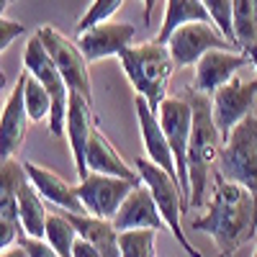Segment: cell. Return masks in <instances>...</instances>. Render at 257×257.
I'll return each mask as SVG.
<instances>
[{
	"label": "cell",
	"mask_w": 257,
	"mask_h": 257,
	"mask_svg": "<svg viewBox=\"0 0 257 257\" xmlns=\"http://www.w3.org/2000/svg\"><path fill=\"white\" fill-rule=\"evenodd\" d=\"M196 231H206L219 247V257H229L247 244L257 231V201L239 183L226 180L219 170L213 173V190L206 203V213L190 224Z\"/></svg>",
	"instance_id": "obj_1"
},
{
	"label": "cell",
	"mask_w": 257,
	"mask_h": 257,
	"mask_svg": "<svg viewBox=\"0 0 257 257\" xmlns=\"http://www.w3.org/2000/svg\"><path fill=\"white\" fill-rule=\"evenodd\" d=\"M193 108V132L188 147V170H190V208H203L208 203V185L213 183L219 152L224 147V137L213 118L211 95L198 93L196 88H185L183 93Z\"/></svg>",
	"instance_id": "obj_2"
},
{
	"label": "cell",
	"mask_w": 257,
	"mask_h": 257,
	"mask_svg": "<svg viewBox=\"0 0 257 257\" xmlns=\"http://www.w3.org/2000/svg\"><path fill=\"white\" fill-rule=\"evenodd\" d=\"M118 59L128 82L134 85L137 95L147 98L149 105L157 111L162 100L167 98V82L173 77V70L178 67L167 44L147 41L139 47H128Z\"/></svg>",
	"instance_id": "obj_3"
},
{
	"label": "cell",
	"mask_w": 257,
	"mask_h": 257,
	"mask_svg": "<svg viewBox=\"0 0 257 257\" xmlns=\"http://www.w3.org/2000/svg\"><path fill=\"white\" fill-rule=\"evenodd\" d=\"M137 170H139V178L142 183L152 190V196L157 201V208L162 213V219L167 224V229L173 231V237L178 239V244L190 254V257H201V252L190 244V239L185 237L183 231V211H185V198H183V188L178 175L167 173L160 165H155L149 157H139L137 160Z\"/></svg>",
	"instance_id": "obj_4"
},
{
	"label": "cell",
	"mask_w": 257,
	"mask_h": 257,
	"mask_svg": "<svg viewBox=\"0 0 257 257\" xmlns=\"http://www.w3.org/2000/svg\"><path fill=\"white\" fill-rule=\"evenodd\" d=\"M216 170L231 183L244 185L257 201V116L249 113L242 123L231 128L224 142Z\"/></svg>",
	"instance_id": "obj_5"
},
{
	"label": "cell",
	"mask_w": 257,
	"mask_h": 257,
	"mask_svg": "<svg viewBox=\"0 0 257 257\" xmlns=\"http://www.w3.org/2000/svg\"><path fill=\"white\" fill-rule=\"evenodd\" d=\"M24 67L44 85L52 95V116H49V132L54 137L67 134V105H70V88L64 82L59 67L54 64L52 54L41 44V39L34 34L24 49Z\"/></svg>",
	"instance_id": "obj_6"
},
{
	"label": "cell",
	"mask_w": 257,
	"mask_h": 257,
	"mask_svg": "<svg viewBox=\"0 0 257 257\" xmlns=\"http://www.w3.org/2000/svg\"><path fill=\"white\" fill-rule=\"evenodd\" d=\"M160 123L167 134V142L173 147L175 165H178V180L183 188L185 211L190 208V170H188V147H190V132H193V108L188 98H165L157 108Z\"/></svg>",
	"instance_id": "obj_7"
},
{
	"label": "cell",
	"mask_w": 257,
	"mask_h": 257,
	"mask_svg": "<svg viewBox=\"0 0 257 257\" xmlns=\"http://www.w3.org/2000/svg\"><path fill=\"white\" fill-rule=\"evenodd\" d=\"M36 36L41 39V44L47 47L52 54L54 64L59 67L64 82H67L70 93H80L82 98H88L93 103V82L88 72V59H85L82 49L77 47V41H70L64 34H59L54 26H39Z\"/></svg>",
	"instance_id": "obj_8"
},
{
	"label": "cell",
	"mask_w": 257,
	"mask_h": 257,
	"mask_svg": "<svg viewBox=\"0 0 257 257\" xmlns=\"http://www.w3.org/2000/svg\"><path fill=\"white\" fill-rule=\"evenodd\" d=\"M167 49L173 54L178 67H190V64H198L211 49H234L231 41L219 31L216 24H185L180 26L167 41ZM237 52V49H234Z\"/></svg>",
	"instance_id": "obj_9"
},
{
	"label": "cell",
	"mask_w": 257,
	"mask_h": 257,
	"mask_svg": "<svg viewBox=\"0 0 257 257\" xmlns=\"http://www.w3.org/2000/svg\"><path fill=\"white\" fill-rule=\"evenodd\" d=\"M139 183L142 180H126V178H116V175L90 173L85 180L77 183V196L88 213L100 216V219H113L121 203L128 198V193Z\"/></svg>",
	"instance_id": "obj_10"
},
{
	"label": "cell",
	"mask_w": 257,
	"mask_h": 257,
	"mask_svg": "<svg viewBox=\"0 0 257 257\" xmlns=\"http://www.w3.org/2000/svg\"><path fill=\"white\" fill-rule=\"evenodd\" d=\"M254 98H257V75L252 80H239L234 77L229 80L224 88H219L211 95L213 100V118H216V126L224 137V142L229 139L231 128L242 123L252 108H254Z\"/></svg>",
	"instance_id": "obj_11"
},
{
	"label": "cell",
	"mask_w": 257,
	"mask_h": 257,
	"mask_svg": "<svg viewBox=\"0 0 257 257\" xmlns=\"http://www.w3.org/2000/svg\"><path fill=\"white\" fill-rule=\"evenodd\" d=\"M26 178V165L16 162V157L0 162V249L16 244L24 237L18 216V188Z\"/></svg>",
	"instance_id": "obj_12"
},
{
	"label": "cell",
	"mask_w": 257,
	"mask_h": 257,
	"mask_svg": "<svg viewBox=\"0 0 257 257\" xmlns=\"http://www.w3.org/2000/svg\"><path fill=\"white\" fill-rule=\"evenodd\" d=\"M95 128H98V123H95V116H93V103L88 98H82L80 93H70L67 142H70V149H72L77 180H85L90 175V170H88V147H90V139H93Z\"/></svg>",
	"instance_id": "obj_13"
},
{
	"label": "cell",
	"mask_w": 257,
	"mask_h": 257,
	"mask_svg": "<svg viewBox=\"0 0 257 257\" xmlns=\"http://www.w3.org/2000/svg\"><path fill=\"white\" fill-rule=\"evenodd\" d=\"M134 36H137V29L132 24L105 21V24L88 29L85 34H77V47L82 49L85 59L95 62V59H105V57H121L132 47Z\"/></svg>",
	"instance_id": "obj_14"
},
{
	"label": "cell",
	"mask_w": 257,
	"mask_h": 257,
	"mask_svg": "<svg viewBox=\"0 0 257 257\" xmlns=\"http://www.w3.org/2000/svg\"><path fill=\"white\" fill-rule=\"evenodd\" d=\"M24 85H26V77H24V72H21L16 88L11 90L8 100L3 103V116H0V160L16 157L21 142H24V137L29 132L31 116L26 111Z\"/></svg>",
	"instance_id": "obj_15"
},
{
	"label": "cell",
	"mask_w": 257,
	"mask_h": 257,
	"mask_svg": "<svg viewBox=\"0 0 257 257\" xmlns=\"http://www.w3.org/2000/svg\"><path fill=\"white\" fill-rule=\"evenodd\" d=\"M249 59L244 52L234 49H211L198 64H196V90L203 95H213L229 80L237 77L239 67H247Z\"/></svg>",
	"instance_id": "obj_16"
},
{
	"label": "cell",
	"mask_w": 257,
	"mask_h": 257,
	"mask_svg": "<svg viewBox=\"0 0 257 257\" xmlns=\"http://www.w3.org/2000/svg\"><path fill=\"white\" fill-rule=\"evenodd\" d=\"M134 108H137V121H139V134H142V142H144V149H147V157L152 160L155 165H160L167 173L178 175V165H175V155H173V147L167 142V134L160 123V116L157 111L149 105L147 98L137 95L134 100Z\"/></svg>",
	"instance_id": "obj_17"
},
{
	"label": "cell",
	"mask_w": 257,
	"mask_h": 257,
	"mask_svg": "<svg viewBox=\"0 0 257 257\" xmlns=\"http://www.w3.org/2000/svg\"><path fill=\"white\" fill-rule=\"evenodd\" d=\"M111 221L118 231H132V229H157V231H162V229H167L152 190L144 183H139L132 193H128V198L121 203V208L116 211V216Z\"/></svg>",
	"instance_id": "obj_18"
},
{
	"label": "cell",
	"mask_w": 257,
	"mask_h": 257,
	"mask_svg": "<svg viewBox=\"0 0 257 257\" xmlns=\"http://www.w3.org/2000/svg\"><path fill=\"white\" fill-rule=\"evenodd\" d=\"M26 173L29 180L36 185V190L44 196L49 203H54L59 211H67V213H88L77 196V185H70L64 178H59L52 170L41 167L36 162H26Z\"/></svg>",
	"instance_id": "obj_19"
},
{
	"label": "cell",
	"mask_w": 257,
	"mask_h": 257,
	"mask_svg": "<svg viewBox=\"0 0 257 257\" xmlns=\"http://www.w3.org/2000/svg\"><path fill=\"white\" fill-rule=\"evenodd\" d=\"M88 170H90V173H100V175H116V178H126V180H142L139 173L128 170V165L118 155V149L108 142V137H105L100 128L93 132V139H90V147H88Z\"/></svg>",
	"instance_id": "obj_20"
},
{
	"label": "cell",
	"mask_w": 257,
	"mask_h": 257,
	"mask_svg": "<svg viewBox=\"0 0 257 257\" xmlns=\"http://www.w3.org/2000/svg\"><path fill=\"white\" fill-rule=\"evenodd\" d=\"M67 216L75 224L80 237L93 242L103 252V257H121V247H118V234L121 231L113 226L111 219H100V216H93V213H67Z\"/></svg>",
	"instance_id": "obj_21"
},
{
	"label": "cell",
	"mask_w": 257,
	"mask_h": 257,
	"mask_svg": "<svg viewBox=\"0 0 257 257\" xmlns=\"http://www.w3.org/2000/svg\"><path fill=\"white\" fill-rule=\"evenodd\" d=\"M18 216H21V226H24V234L44 239L47 221H49L47 198L36 190V185H34L29 178L21 183V188H18Z\"/></svg>",
	"instance_id": "obj_22"
},
{
	"label": "cell",
	"mask_w": 257,
	"mask_h": 257,
	"mask_svg": "<svg viewBox=\"0 0 257 257\" xmlns=\"http://www.w3.org/2000/svg\"><path fill=\"white\" fill-rule=\"evenodd\" d=\"M196 21L213 24L211 13L206 11V6L201 3V0H167V6H165V21H162V26H160L155 41H160V44H167L170 36H173L180 26L196 24Z\"/></svg>",
	"instance_id": "obj_23"
},
{
	"label": "cell",
	"mask_w": 257,
	"mask_h": 257,
	"mask_svg": "<svg viewBox=\"0 0 257 257\" xmlns=\"http://www.w3.org/2000/svg\"><path fill=\"white\" fill-rule=\"evenodd\" d=\"M234 44L244 52L257 39V0H234Z\"/></svg>",
	"instance_id": "obj_24"
},
{
	"label": "cell",
	"mask_w": 257,
	"mask_h": 257,
	"mask_svg": "<svg viewBox=\"0 0 257 257\" xmlns=\"http://www.w3.org/2000/svg\"><path fill=\"white\" fill-rule=\"evenodd\" d=\"M44 239H47L62 257H72V249H75V242H77V229H75V224L70 221V216H67L64 211L49 213Z\"/></svg>",
	"instance_id": "obj_25"
},
{
	"label": "cell",
	"mask_w": 257,
	"mask_h": 257,
	"mask_svg": "<svg viewBox=\"0 0 257 257\" xmlns=\"http://www.w3.org/2000/svg\"><path fill=\"white\" fill-rule=\"evenodd\" d=\"M157 229H132L118 234L121 257H157Z\"/></svg>",
	"instance_id": "obj_26"
},
{
	"label": "cell",
	"mask_w": 257,
	"mask_h": 257,
	"mask_svg": "<svg viewBox=\"0 0 257 257\" xmlns=\"http://www.w3.org/2000/svg\"><path fill=\"white\" fill-rule=\"evenodd\" d=\"M26 85H24V98H26V111L31 121H44L52 116V95L29 70H24Z\"/></svg>",
	"instance_id": "obj_27"
},
{
	"label": "cell",
	"mask_w": 257,
	"mask_h": 257,
	"mask_svg": "<svg viewBox=\"0 0 257 257\" xmlns=\"http://www.w3.org/2000/svg\"><path fill=\"white\" fill-rule=\"evenodd\" d=\"M121 6H123V0H93V3L88 6V11L82 13V18L77 21V34H85L88 29L111 21L118 13Z\"/></svg>",
	"instance_id": "obj_28"
},
{
	"label": "cell",
	"mask_w": 257,
	"mask_h": 257,
	"mask_svg": "<svg viewBox=\"0 0 257 257\" xmlns=\"http://www.w3.org/2000/svg\"><path fill=\"white\" fill-rule=\"evenodd\" d=\"M201 3L206 6V11L211 13V21L219 26V31L231 41V47L237 49V44H234V0H201Z\"/></svg>",
	"instance_id": "obj_29"
},
{
	"label": "cell",
	"mask_w": 257,
	"mask_h": 257,
	"mask_svg": "<svg viewBox=\"0 0 257 257\" xmlns=\"http://www.w3.org/2000/svg\"><path fill=\"white\" fill-rule=\"evenodd\" d=\"M18 242L26 247L29 257H62L47 239H39V237H29V234H24V237H21Z\"/></svg>",
	"instance_id": "obj_30"
},
{
	"label": "cell",
	"mask_w": 257,
	"mask_h": 257,
	"mask_svg": "<svg viewBox=\"0 0 257 257\" xmlns=\"http://www.w3.org/2000/svg\"><path fill=\"white\" fill-rule=\"evenodd\" d=\"M24 31H26L24 24H18V21H11L8 16H3L0 18V49L6 52L18 36H24Z\"/></svg>",
	"instance_id": "obj_31"
},
{
	"label": "cell",
	"mask_w": 257,
	"mask_h": 257,
	"mask_svg": "<svg viewBox=\"0 0 257 257\" xmlns=\"http://www.w3.org/2000/svg\"><path fill=\"white\" fill-rule=\"evenodd\" d=\"M72 257H103V252H100L93 242H88L85 237H80V234H77V242H75Z\"/></svg>",
	"instance_id": "obj_32"
},
{
	"label": "cell",
	"mask_w": 257,
	"mask_h": 257,
	"mask_svg": "<svg viewBox=\"0 0 257 257\" xmlns=\"http://www.w3.org/2000/svg\"><path fill=\"white\" fill-rule=\"evenodd\" d=\"M0 257H29V252H26V247L21 244V242H16V244L6 247V249H3V254H0Z\"/></svg>",
	"instance_id": "obj_33"
},
{
	"label": "cell",
	"mask_w": 257,
	"mask_h": 257,
	"mask_svg": "<svg viewBox=\"0 0 257 257\" xmlns=\"http://www.w3.org/2000/svg\"><path fill=\"white\" fill-rule=\"evenodd\" d=\"M142 6H144V24H149V21H152V11L157 6V0H142Z\"/></svg>",
	"instance_id": "obj_34"
},
{
	"label": "cell",
	"mask_w": 257,
	"mask_h": 257,
	"mask_svg": "<svg viewBox=\"0 0 257 257\" xmlns=\"http://www.w3.org/2000/svg\"><path fill=\"white\" fill-rule=\"evenodd\" d=\"M244 54H247V59H249V64H252V67H257V39H254L252 44L244 49Z\"/></svg>",
	"instance_id": "obj_35"
},
{
	"label": "cell",
	"mask_w": 257,
	"mask_h": 257,
	"mask_svg": "<svg viewBox=\"0 0 257 257\" xmlns=\"http://www.w3.org/2000/svg\"><path fill=\"white\" fill-rule=\"evenodd\" d=\"M252 257H257V249H254V254H252Z\"/></svg>",
	"instance_id": "obj_36"
}]
</instances>
